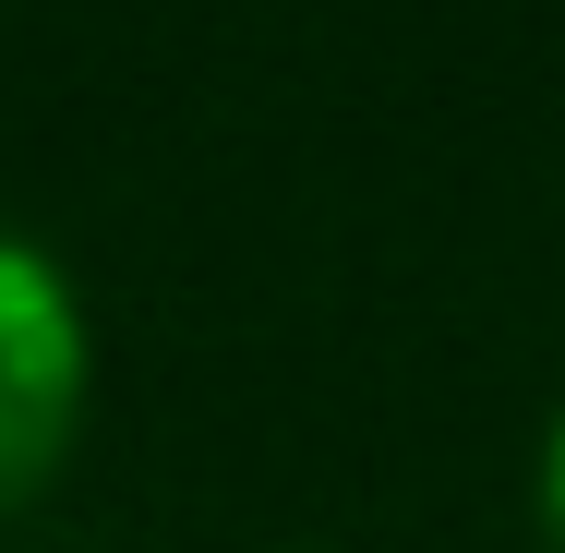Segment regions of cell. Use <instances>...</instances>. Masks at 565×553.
<instances>
[{
	"label": "cell",
	"mask_w": 565,
	"mask_h": 553,
	"mask_svg": "<svg viewBox=\"0 0 565 553\" xmlns=\"http://www.w3.org/2000/svg\"><path fill=\"white\" fill-rule=\"evenodd\" d=\"M85 410H97V337H85V301L73 277L0 228V518L36 506L73 445H85Z\"/></svg>",
	"instance_id": "cell-1"
},
{
	"label": "cell",
	"mask_w": 565,
	"mask_h": 553,
	"mask_svg": "<svg viewBox=\"0 0 565 553\" xmlns=\"http://www.w3.org/2000/svg\"><path fill=\"white\" fill-rule=\"evenodd\" d=\"M530 493H542V542L565 553V410H554V434H542V481Z\"/></svg>",
	"instance_id": "cell-2"
}]
</instances>
